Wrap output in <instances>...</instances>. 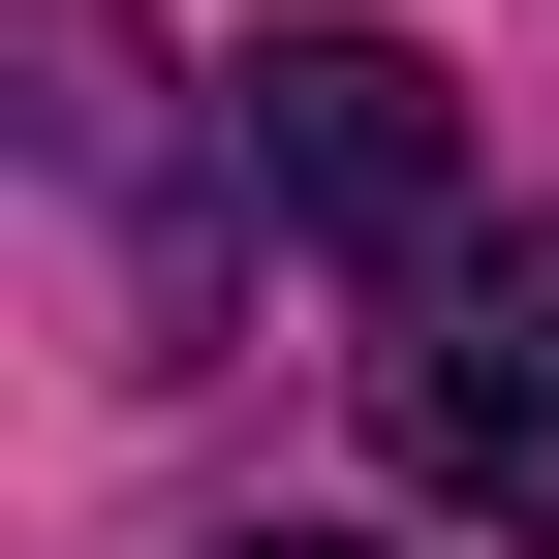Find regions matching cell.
Wrapping results in <instances>:
<instances>
[{"mask_svg":"<svg viewBox=\"0 0 559 559\" xmlns=\"http://www.w3.org/2000/svg\"><path fill=\"white\" fill-rule=\"evenodd\" d=\"M373 436H404V498H436V528L559 559V218H466L436 280H404V342H373Z\"/></svg>","mask_w":559,"mask_h":559,"instance_id":"1","label":"cell"},{"mask_svg":"<svg viewBox=\"0 0 559 559\" xmlns=\"http://www.w3.org/2000/svg\"><path fill=\"white\" fill-rule=\"evenodd\" d=\"M218 156H249V218L280 249H373V280H436L466 249V94L404 32H280L249 94H218Z\"/></svg>","mask_w":559,"mask_h":559,"instance_id":"2","label":"cell"},{"mask_svg":"<svg viewBox=\"0 0 559 559\" xmlns=\"http://www.w3.org/2000/svg\"><path fill=\"white\" fill-rule=\"evenodd\" d=\"M32 156H156V32H124V0H32Z\"/></svg>","mask_w":559,"mask_h":559,"instance_id":"3","label":"cell"},{"mask_svg":"<svg viewBox=\"0 0 559 559\" xmlns=\"http://www.w3.org/2000/svg\"><path fill=\"white\" fill-rule=\"evenodd\" d=\"M218 559H373V528H218Z\"/></svg>","mask_w":559,"mask_h":559,"instance_id":"4","label":"cell"}]
</instances>
